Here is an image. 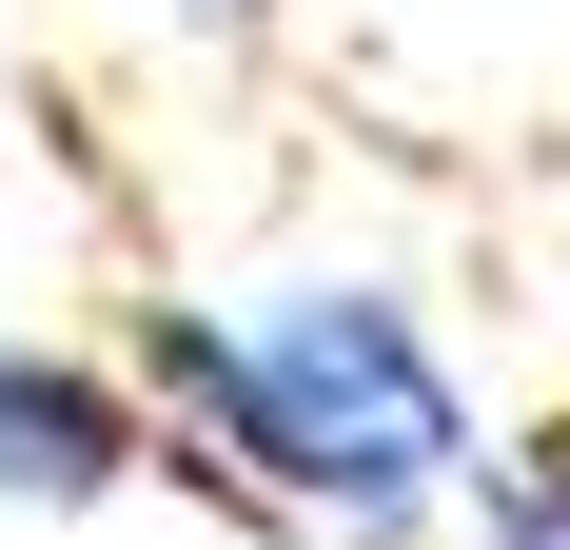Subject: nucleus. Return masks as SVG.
Returning a JSON list of instances; mask_svg holds the SVG:
<instances>
[{"label":"nucleus","instance_id":"obj_4","mask_svg":"<svg viewBox=\"0 0 570 550\" xmlns=\"http://www.w3.org/2000/svg\"><path fill=\"white\" fill-rule=\"evenodd\" d=\"M138 20H177V40H256L276 0H138Z\"/></svg>","mask_w":570,"mask_h":550},{"label":"nucleus","instance_id":"obj_1","mask_svg":"<svg viewBox=\"0 0 570 550\" xmlns=\"http://www.w3.org/2000/svg\"><path fill=\"white\" fill-rule=\"evenodd\" d=\"M138 413L158 472L217 492L236 531H335V550H413L472 492V393L433 354L394 275H276L256 315H138Z\"/></svg>","mask_w":570,"mask_h":550},{"label":"nucleus","instance_id":"obj_3","mask_svg":"<svg viewBox=\"0 0 570 550\" xmlns=\"http://www.w3.org/2000/svg\"><path fill=\"white\" fill-rule=\"evenodd\" d=\"M472 550H570V413H531V433H472Z\"/></svg>","mask_w":570,"mask_h":550},{"label":"nucleus","instance_id":"obj_2","mask_svg":"<svg viewBox=\"0 0 570 550\" xmlns=\"http://www.w3.org/2000/svg\"><path fill=\"white\" fill-rule=\"evenodd\" d=\"M158 472V413L118 354H59V334H0V511H118Z\"/></svg>","mask_w":570,"mask_h":550}]
</instances>
